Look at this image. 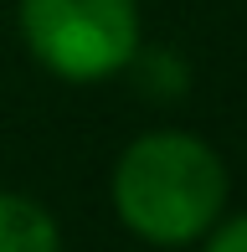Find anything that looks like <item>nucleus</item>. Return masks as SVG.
<instances>
[{"label":"nucleus","instance_id":"obj_3","mask_svg":"<svg viewBox=\"0 0 247 252\" xmlns=\"http://www.w3.org/2000/svg\"><path fill=\"white\" fill-rule=\"evenodd\" d=\"M57 221L31 196H0V252H57Z\"/></svg>","mask_w":247,"mask_h":252},{"label":"nucleus","instance_id":"obj_4","mask_svg":"<svg viewBox=\"0 0 247 252\" xmlns=\"http://www.w3.org/2000/svg\"><path fill=\"white\" fill-rule=\"evenodd\" d=\"M206 252H247V216H232V221H221L216 232H211Z\"/></svg>","mask_w":247,"mask_h":252},{"label":"nucleus","instance_id":"obj_1","mask_svg":"<svg viewBox=\"0 0 247 252\" xmlns=\"http://www.w3.org/2000/svg\"><path fill=\"white\" fill-rule=\"evenodd\" d=\"M227 165L196 134H144L114 165V211L144 242H190L221 216Z\"/></svg>","mask_w":247,"mask_h":252},{"label":"nucleus","instance_id":"obj_2","mask_svg":"<svg viewBox=\"0 0 247 252\" xmlns=\"http://www.w3.org/2000/svg\"><path fill=\"white\" fill-rule=\"evenodd\" d=\"M21 31L36 62L67 83L114 77L139 52L134 0H21Z\"/></svg>","mask_w":247,"mask_h":252}]
</instances>
